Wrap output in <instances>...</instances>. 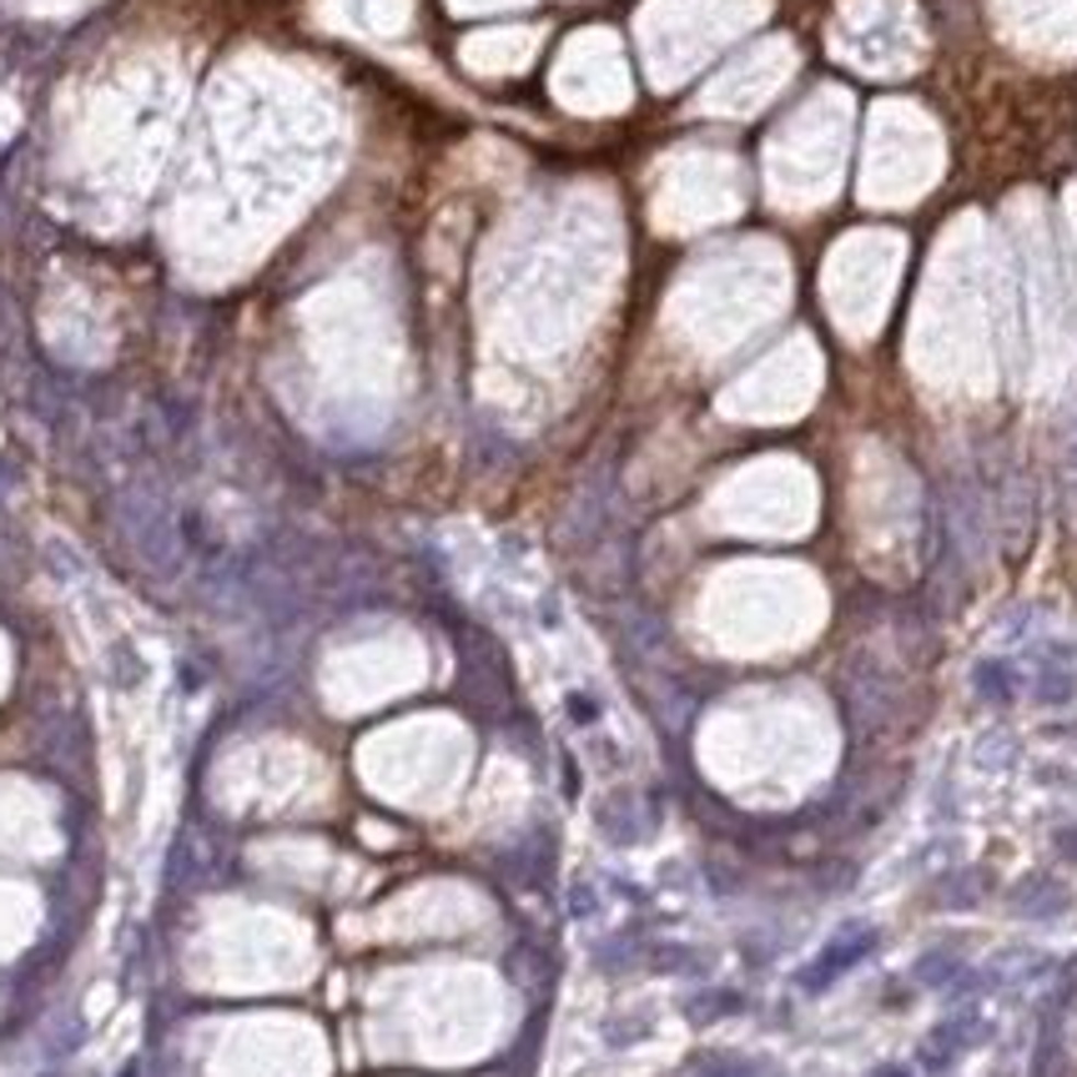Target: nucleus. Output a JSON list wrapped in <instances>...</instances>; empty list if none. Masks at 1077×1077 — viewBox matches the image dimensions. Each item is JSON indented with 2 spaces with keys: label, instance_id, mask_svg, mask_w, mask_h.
I'll use <instances>...</instances> for the list:
<instances>
[{
  "label": "nucleus",
  "instance_id": "obj_2",
  "mask_svg": "<svg viewBox=\"0 0 1077 1077\" xmlns=\"http://www.w3.org/2000/svg\"><path fill=\"white\" fill-rule=\"evenodd\" d=\"M126 1077H137V1067H126Z\"/></svg>",
  "mask_w": 1077,
  "mask_h": 1077
},
{
  "label": "nucleus",
  "instance_id": "obj_1",
  "mask_svg": "<svg viewBox=\"0 0 1077 1077\" xmlns=\"http://www.w3.org/2000/svg\"><path fill=\"white\" fill-rule=\"evenodd\" d=\"M871 941H877V931H856V937H846V941H836V947H826V952H821V962L811 966V972H805L801 982H805V987H811V992H821V987H826V982H836V977H841L846 966H856V962H861V956L871 952Z\"/></svg>",
  "mask_w": 1077,
  "mask_h": 1077
}]
</instances>
